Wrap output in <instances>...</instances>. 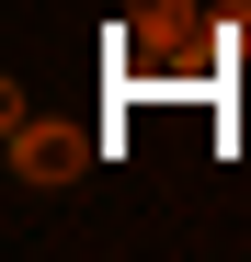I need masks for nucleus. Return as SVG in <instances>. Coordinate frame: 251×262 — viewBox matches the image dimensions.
Returning a JSON list of instances; mask_svg holds the SVG:
<instances>
[{
  "instance_id": "2",
  "label": "nucleus",
  "mask_w": 251,
  "mask_h": 262,
  "mask_svg": "<svg viewBox=\"0 0 251 262\" xmlns=\"http://www.w3.org/2000/svg\"><path fill=\"white\" fill-rule=\"evenodd\" d=\"M126 46H149L160 69H183L194 57V0H137L126 12Z\"/></svg>"
},
{
  "instance_id": "1",
  "label": "nucleus",
  "mask_w": 251,
  "mask_h": 262,
  "mask_svg": "<svg viewBox=\"0 0 251 262\" xmlns=\"http://www.w3.org/2000/svg\"><path fill=\"white\" fill-rule=\"evenodd\" d=\"M92 171V125H69V114H12V183L34 194H57Z\"/></svg>"
}]
</instances>
